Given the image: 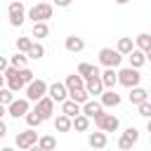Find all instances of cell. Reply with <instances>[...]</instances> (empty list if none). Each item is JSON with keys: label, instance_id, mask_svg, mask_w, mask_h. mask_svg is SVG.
Masks as SVG:
<instances>
[{"label": "cell", "instance_id": "e575fe53", "mask_svg": "<svg viewBox=\"0 0 151 151\" xmlns=\"http://www.w3.org/2000/svg\"><path fill=\"white\" fill-rule=\"evenodd\" d=\"M137 113H139L142 118H151V99H146V101L137 104Z\"/></svg>", "mask_w": 151, "mask_h": 151}, {"label": "cell", "instance_id": "7dc6e473", "mask_svg": "<svg viewBox=\"0 0 151 151\" xmlns=\"http://www.w3.org/2000/svg\"><path fill=\"white\" fill-rule=\"evenodd\" d=\"M149 61H151V54H149Z\"/></svg>", "mask_w": 151, "mask_h": 151}, {"label": "cell", "instance_id": "7c38bea8", "mask_svg": "<svg viewBox=\"0 0 151 151\" xmlns=\"http://www.w3.org/2000/svg\"><path fill=\"white\" fill-rule=\"evenodd\" d=\"M47 94H50L57 104H61L64 99H68V87H66V83H52V85L47 87Z\"/></svg>", "mask_w": 151, "mask_h": 151}, {"label": "cell", "instance_id": "b9f144b4", "mask_svg": "<svg viewBox=\"0 0 151 151\" xmlns=\"http://www.w3.org/2000/svg\"><path fill=\"white\" fill-rule=\"evenodd\" d=\"M5 113H7V106H5V104H0V118H2Z\"/></svg>", "mask_w": 151, "mask_h": 151}, {"label": "cell", "instance_id": "e0dca14e", "mask_svg": "<svg viewBox=\"0 0 151 151\" xmlns=\"http://www.w3.org/2000/svg\"><path fill=\"white\" fill-rule=\"evenodd\" d=\"M101 83H104V87H106V90H113V87L118 85V71L106 66V68L101 71Z\"/></svg>", "mask_w": 151, "mask_h": 151}, {"label": "cell", "instance_id": "ac0fdd59", "mask_svg": "<svg viewBox=\"0 0 151 151\" xmlns=\"http://www.w3.org/2000/svg\"><path fill=\"white\" fill-rule=\"evenodd\" d=\"M61 113H66V116H71V118H73V116L83 113V104H78L76 99H71V97H68V99H64V101H61Z\"/></svg>", "mask_w": 151, "mask_h": 151}, {"label": "cell", "instance_id": "f6af8a7d", "mask_svg": "<svg viewBox=\"0 0 151 151\" xmlns=\"http://www.w3.org/2000/svg\"><path fill=\"white\" fill-rule=\"evenodd\" d=\"M149 144H151V132H149Z\"/></svg>", "mask_w": 151, "mask_h": 151}, {"label": "cell", "instance_id": "4dcf8cb0", "mask_svg": "<svg viewBox=\"0 0 151 151\" xmlns=\"http://www.w3.org/2000/svg\"><path fill=\"white\" fill-rule=\"evenodd\" d=\"M28 64V54L26 52H17L12 59H9V66H17V68H24Z\"/></svg>", "mask_w": 151, "mask_h": 151}, {"label": "cell", "instance_id": "f35d334b", "mask_svg": "<svg viewBox=\"0 0 151 151\" xmlns=\"http://www.w3.org/2000/svg\"><path fill=\"white\" fill-rule=\"evenodd\" d=\"M7 66H9V61H7L5 57H0V71H2V73H5V68H7Z\"/></svg>", "mask_w": 151, "mask_h": 151}, {"label": "cell", "instance_id": "7bdbcfd3", "mask_svg": "<svg viewBox=\"0 0 151 151\" xmlns=\"http://www.w3.org/2000/svg\"><path fill=\"white\" fill-rule=\"evenodd\" d=\"M146 132H151V118H146Z\"/></svg>", "mask_w": 151, "mask_h": 151}, {"label": "cell", "instance_id": "d4e9b609", "mask_svg": "<svg viewBox=\"0 0 151 151\" xmlns=\"http://www.w3.org/2000/svg\"><path fill=\"white\" fill-rule=\"evenodd\" d=\"M73 130L76 132H87L90 130V116H85V113L73 116Z\"/></svg>", "mask_w": 151, "mask_h": 151}, {"label": "cell", "instance_id": "7402d4cb", "mask_svg": "<svg viewBox=\"0 0 151 151\" xmlns=\"http://www.w3.org/2000/svg\"><path fill=\"white\" fill-rule=\"evenodd\" d=\"M87 144H90L92 149H104V146L109 144V139H106V132H104V130H99V132H90V137H87Z\"/></svg>", "mask_w": 151, "mask_h": 151}, {"label": "cell", "instance_id": "8fae6325", "mask_svg": "<svg viewBox=\"0 0 151 151\" xmlns=\"http://www.w3.org/2000/svg\"><path fill=\"white\" fill-rule=\"evenodd\" d=\"M137 142H139V130L130 125V127H125V132L120 134V139H118V146H120V149H132Z\"/></svg>", "mask_w": 151, "mask_h": 151}, {"label": "cell", "instance_id": "4316f807", "mask_svg": "<svg viewBox=\"0 0 151 151\" xmlns=\"http://www.w3.org/2000/svg\"><path fill=\"white\" fill-rule=\"evenodd\" d=\"M116 50H118L123 57H127V54L134 50V40H132V38H118V45H116Z\"/></svg>", "mask_w": 151, "mask_h": 151}, {"label": "cell", "instance_id": "d6a6232c", "mask_svg": "<svg viewBox=\"0 0 151 151\" xmlns=\"http://www.w3.org/2000/svg\"><path fill=\"white\" fill-rule=\"evenodd\" d=\"M68 97H71V99H76L78 104H85V101L90 99V92H87L85 87H80V90H73V92H68Z\"/></svg>", "mask_w": 151, "mask_h": 151}, {"label": "cell", "instance_id": "3957f363", "mask_svg": "<svg viewBox=\"0 0 151 151\" xmlns=\"http://www.w3.org/2000/svg\"><path fill=\"white\" fill-rule=\"evenodd\" d=\"M139 80H142V76H139V68H134V66H125V68L118 71V83L127 90L139 85Z\"/></svg>", "mask_w": 151, "mask_h": 151}, {"label": "cell", "instance_id": "ffe728a7", "mask_svg": "<svg viewBox=\"0 0 151 151\" xmlns=\"http://www.w3.org/2000/svg\"><path fill=\"white\" fill-rule=\"evenodd\" d=\"M127 59H130V66H134V68H142L144 64H146V52L144 50H139V47H134L130 54H127Z\"/></svg>", "mask_w": 151, "mask_h": 151}, {"label": "cell", "instance_id": "9a60e30c", "mask_svg": "<svg viewBox=\"0 0 151 151\" xmlns=\"http://www.w3.org/2000/svg\"><path fill=\"white\" fill-rule=\"evenodd\" d=\"M83 113L90 116V118H97V116L104 113V104H101V101H94V99H87V101L83 104Z\"/></svg>", "mask_w": 151, "mask_h": 151}, {"label": "cell", "instance_id": "8992f818", "mask_svg": "<svg viewBox=\"0 0 151 151\" xmlns=\"http://www.w3.org/2000/svg\"><path fill=\"white\" fill-rule=\"evenodd\" d=\"M47 83L42 80V78H35V80H31L28 85H26V97L31 99V101H38V99H42L45 94H47Z\"/></svg>", "mask_w": 151, "mask_h": 151}, {"label": "cell", "instance_id": "30bf717a", "mask_svg": "<svg viewBox=\"0 0 151 151\" xmlns=\"http://www.w3.org/2000/svg\"><path fill=\"white\" fill-rule=\"evenodd\" d=\"M54 104H57V101H54L50 94H45L42 99H38V101H35V111L42 116V120H50V118L54 116Z\"/></svg>", "mask_w": 151, "mask_h": 151}, {"label": "cell", "instance_id": "5b68a950", "mask_svg": "<svg viewBox=\"0 0 151 151\" xmlns=\"http://www.w3.org/2000/svg\"><path fill=\"white\" fill-rule=\"evenodd\" d=\"M5 80H7V87H9L12 92H21V90L26 87V83H24V78H21V71H19L17 66H7V68H5Z\"/></svg>", "mask_w": 151, "mask_h": 151}, {"label": "cell", "instance_id": "c3c4849f", "mask_svg": "<svg viewBox=\"0 0 151 151\" xmlns=\"http://www.w3.org/2000/svg\"><path fill=\"white\" fill-rule=\"evenodd\" d=\"M9 2H12V0H9Z\"/></svg>", "mask_w": 151, "mask_h": 151}, {"label": "cell", "instance_id": "4fadbf2b", "mask_svg": "<svg viewBox=\"0 0 151 151\" xmlns=\"http://www.w3.org/2000/svg\"><path fill=\"white\" fill-rule=\"evenodd\" d=\"M99 101L104 104V109H113V106H120V101H123V97L116 92V87L113 90H104L101 94H99Z\"/></svg>", "mask_w": 151, "mask_h": 151}, {"label": "cell", "instance_id": "9c48e42d", "mask_svg": "<svg viewBox=\"0 0 151 151\" xmlns=\"http://www.w3.org/2000/svg\"><path fill=\"white\" fill-rule=\"evenodd\" d=\"M38 132L33 130V127H28V130H24V132H19L17 134V139H14V144L19 146V149H33L35 144H38Z\"/></svg>", "mask_w": 151, "mask_h": 151}, {"label": "cell", "instance_id": "5bb4252c", "mask_svg": "<svg viewBox=\"0 0 151 151\" xmlns=\"http://www.w3.org/2000/svg\"><path fill=\"white\" fill-rule=\"evenodd\" d=\"M85 90L90 92V97H99L106 87H104V83H101V76H92V78H87L85 80Z\"/></svg>", "mask_w": 151, "mask_h": 151}, {"label": "cell", "instance_id": "60d3db41", "mask_svg": "<svg viewBox=\"0 0 151 151\" xmlns=\"http://www.w3.org/2000/svg\"><path fill=\"white\" fill-rule=\"evenodd\" d=\"M5 83H7V80H5V73L0 71V87H5Z\"/></svg>", "mask_w": 151, "mask_h": 151}, {"label": "cell", "instance_id": "277c9868", "mask_svg": "<svg viewBox=\"0 0 151 151\" xmlns=\"http://www.w3.org/2000/svg\"><path fill=\"white\" fill-rule=\"evenodd\" d=\"M52 12H54V5H50V2H38V5H33V7L28 9V19H31V21H47V19H52Z\"/></svg>", "mask_w": 151, "mask_h": 151}, {"label": "cell", "instance_id": "2e32d148", "mask_svg": "<svg viewBox=\"0 0 151 151\" xmlns=\"http://www.w3.org/2000/svg\"><path fill=\"white\" fill-rule=\"evenodd\" d=\"M64 47H66L71 54H78V52H83V50H85V40H83V38H78V35H68V38L64 40Z\"/></svg>", "mask_w": 151, "mask_h": 151}, {"label": "cell", "instance_id": "bcb514c9", "mask_svg": "<svg viewBox=\"0 0 151 151\" xmlns=\"http://www.w3.org/2000/svg\"><path fill=\"white\" fill-rule=\"evenodd\" d=\"M149 99H151V90H149Z\"/></svg>", "mask_w": 151, "mask_h": 151}, {"label": "cell", "instance_id": "44dd1931", "mask_svg": "<svg viewBox=\"0 0 151 151\" xmlns=\"http://www.w3.org/2000/svg\"><path fill=\"white\" fill-rule=\"evenodd\" d=\"M130 104H142V101H146L149 99V90H144V87H139V85H134V87H130Z\"/></svg>", "mask_w": 151, "mask_h": 151}, {"label": "cell", "instance_id": "6da1fadb", "mask_svg": "<svg viewBox=\"0 0 151 151\" xmlns=\"http://www.w3.org/2000/svg\"><path fill=\"white\" fill-rule=\"evenodd\" d=\"M26 17H28V12H26L24 2H21V0H12L9 7H7V19H9V24H12V26H21V24L26 21Z\"/></svg>", "mask_w": 151, "mask_h": 151}, {"label": "cell", "instance_id": "484cf974", "mask_svg": "<svg viewBox=\"0 0 151 151\" xmlns=\"http://www.w3.org/2000/svg\"><path fill=\"white\" fill-rule=\"evenodd\" d=\"M78 73L87 80V78H92V76H101V71L94 66V64H87V61H83L80 66H78Z\"/></svg>", "mask_w": 151, "mask_h": 151}, {"label": "cell", "instance_id": "d6986e66", "mask_svg": "<svg viewBox=\"0 0 151 151\" xmlns=\"http://www.w3.org/2000/svg\"><path fill=\"white\" fill-rule=\"evenodd\" d=\"M54 130H57V132H71V130H73V118L66 116V113H59V116L54 118Z\"/></svg>", "mask_w": 151, "mask_h": 151}, {"label": "cell", "instance_id": "f546056e", "mask_svg": "<svg viewBox=\"0 0 151 151\" xmlns=\"http://www.w3.org/2000/svg\"><path fill=\"white\" fill-rule=\"evenodd\" d=\"M26 54H28V59H42V57H45V47L33 40V45H31V50H28Z\"/></svg>", "mask_w": 151, "mask_h": 151}, {"label": "cell", "instance_id": "cb8c5ba5", "mask_svg": "<svg viewBox=\"0 0 151 151\" xmlns=\"http://www.w3.org/2000/svg\"><path fill=\"white\" fill-rule=\"evenodd\" d=\"M66 87H68V92H73V90H80V87H85V78L80 76V73H71V76H66Z\"/></svg>", "mask_w": 151, "mask_h": 151}, {"label": "cell", "instance_id": "83f0119b", "mask_svg": "<svg viewBox=\"0 0 151 151\" xmlns=\"http://www.w3.org/2000/svg\"><path fill=\"white\" fill-rule=\"evenodd\" d=\"M134 47L149 52V50H151V33H139V35L134 38Z\"/></svg>", "mask_w": 151, "mask_h": 151}, {"label": "cell", "instance_id": "603a6c76", "mask_svg": "<svg viewBox=\"0 0 151 151\" xmlns=\"http://www.w3.org/2000/svg\"><path fill=\"white\" fill-rule=\"evenodd\" d=\"M50 35V26L47 21H33V28H31V38H47Z\"/></svg>", "mask_w": 151, "mask_h": 151}, {"label": "cell", "instance_id": "836d02e7", "mask_svg": "<svg viewBox=\"0 0 151 151\" xmlns=\"http://www.w3.org/2000/svg\"><path fill=\"white\" fill-rule=\"evenodd\" d=\"M12 101H14V92H12L9 87H0V104L9 106Z\"/></svg>", "mask_w": 151, "mask_h": 151}, {"label": "cell", "instance_id": "7a4b0ae2", "mask_svg": "<svg viewBox=\"0 0 151 151\" xmlns=\"http://www.w3.org/2000/svg\"><path fill=\"white\" fill-rule=\"evenodd\" d=\"M123 61V54L113 47H101L99 50V64L101 66H109V68H118Z\"/></svg>", "mask_w": 151, "mask_h": 151}, {"label": "cell", "instance_id": "8d00e7d4", "mask_svg": "<svg viewBox=\"0 0 151 151\" xmlns=\"http://www.w3.org/2000/svg\"><path fill=\"white\" fill-rule=\"evenodd\" d=\"M19 71H21V78H24V83H26V85H28L31 80H35V73H33L28 66H24V68H19Z\"/></svg>", "mask_w": 151, "mask_h": 151}, {"label": "cell", "instance_id": "ab89813d", "mask_svg": "<svg viewBox=\"0 0 151 151\" xmlns=\"http://www.w3.org/2000/svg\"><path fill=\"white\" fill-rule=\"evenodd\" d=\"M5 134H7V125H5V123H2V118H0V139H2Z\"/></svg>", "mask_w": 151, "mask_h": 151}, {"label": "cell", "instance_id": "f1b7e54d", "mask_svg": "<svg viewBox=\"0 0 151 151\" xmlns=\"http://www.w3.org/2000/svg\"><path fill=\"white\" fill-rule=\"evenodd\" d=\"M24 118H26V125H28V127H38L40 123H45V120H42V116H40L35 109H33V111H28Z\"/></svg>", "mask_w": 151, "mask_h": 151}, {"label": "cell", "instance_id": "74e56055", "mask_svg": "<svg viewBox=\"0 0 151 151\" xmlns=\"http://www.w3.org/2000/svg\"><path fill=\"white\" fill-rule=\"evenodd\" d=\"M71 2H73V0H54V5H57V7H68Z\"/></svg>", "mask_w": 151, "mask_h": 151}, {"label": "cell", "instance_id": "1f68e13d", "mask_svg": "<svg viewBox=\"0 0 151 151\" xmlns=\"http://www.w3.org/2000/svg\"><path fill=\"white\" fill-rule=\"evenodd\" d=\"M57 146V139L52 137V134H42L40 139H38V149H45V151H50V149H54Z\"/></svg>", "mask_w": 151, "mask_h": 151}, {"label": "cell", "instance_id": "ee69618b", "mask_svg": "<svg viewBox=\"0 0 151 151\" xmlns=\"http://www.w3.org/2000/svg\"><path fill=\"white\" fill-rule=\"evenodd\" d=\"M130 0H116V5H127Z\"/></svg>", "mask_w": 151, "mask_h": 151}, {"label": "cell", "instance_id": "d590c367", "mask_svg": "<svg viewBox=\"0 0 151 151\" xmlns=\"http://www.w3.org/2000/svg\"><path fill=\"white\" fill-rule=\"evenodd\" d=\"M31 45H33L31 38H17V52H28Z\"/></svg>", "mask_w": 151, "mask_h": 151}, {"label": "cell", "instance_id": "ba28073f", "mask_svg": "<svg viewBox=\"0 0 151 151\" xmlns=\"http://www.w3.org/2000/svg\"><path fill=\"white\" fill-rule=\"evenodd\" d=\"M94 125H97V130L116 132V130H118V125H120V120H118L113 113H101V116H97V118H94Z\"/></svg>", "mask_w": 151, "mask_h": 151}, {"label": "cell", "instance_id": "52a82bcc", "mask_svg": "<svg viewBox=\"0 0 151 151\" xmlns=\"http://www.w3.org/2000/svg\"><path fill=\"white\" fill-rule=\"evenodd\" d=\"M31 111V99L28 97H21V99H14L9 106H7V113L12 118H24L26 113Z\"/></svg>", "mask_w": 151, "mask_h": 151}]
</instances>
